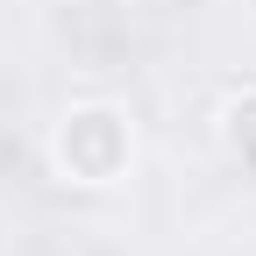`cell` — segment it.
Segmentation results:
<instances>
[{"instance_id":"6da1fadb","label":"cell","mask_w":256,"mask_h":256,"mask_svg":"<svg viewBox=\"0 0 256 256\" xmlns=\"http://www.w3.org/2000/svg\"><path fill=\"white\" fill-rule=\"evenodd\" d=\"M50 164H57L64 185H86V192L121 185L128 164H136V121H128V107H114V100L64 107L57 128H50Z\"/></svg>"},{"instance_id":"7a4b0ae2","label":"cell","mask_w":256,"mask_h":256,"mask_svg":"<svg viewBox=\"0 0 256 256\" xmlns=\"http://www.w3.org/2000/svg\"><path fill=\"white\" fill-rule=\"evenodd\" d=\"M220 142L242 171H256V86H242L228 107H220Z\"/></svg>"}]
</instances>
